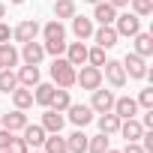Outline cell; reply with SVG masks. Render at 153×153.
<instances>
[{
  "label": "cell",
  "mask_w": 153,
  "mask_h": 153,
  "mask_svg": "<svg viewBox=\"0 0 153 153\" xmlns=\"http://www.w3.org/2000/svg\"><path fill=\"white\" fill-rule=\"evenodd\" d=\"M75 72H78V69H75L66 57H54V63H51V78H54V84L57 87H72L75 84Z\"/></svg>",
  "instance_id": "obj_1"
},
{
  "label": "cell",
  "mask_w": 153,
  "mask_h": 153,
  "mask_svg": "<svg viewBox=\"0 0 153 153\" xmlns=\"http://www.w3.org/2000/svg\"><path fill=\"white\" fill-rule=\"evenodd\" d=\"M75 84H81V90L102 87V69L99 66H81V72H75Z\"/></svg>",
  "instance_id": "obj_2"
},
{
  "label": "cell",
  "mask_w": 153,
  "mask_h": 153,
  "mask_svg": "<svg viewBox=\"0 0 153 153\" xmlns=\"http://www.w3.org/2000/svg\"><path fill=\"white\" fill-rule=\"evenodd\" d=\"M114 30H117V36H135L138 30H141V18L135 15V12H123V15H117L114 18V24H111Z\"/></svg>",
  "instance_id": "obj_3"
},
{
  "label": "cell",
  "mask_w": 153,
  "mask_h": 153,
  "mask_svg": "<svg viewBox=\"0 0 153 153\" xmlns=\"http://www.w3.org/2000/svg\"><path fill=\"white\" fill-rule=\"evenodd\" d=\"M102 66H105V69H102V78H105L111 87H123V84H126V69H123L120 60H105Z\"/></svg>",
  "instance_id": "obj_4"
},
{
  "label": "cell",
  "mask_w": 153,
  "mask_h": 153,
  "mask_svg": "<svg viewBox=\"0 0 153 153\" xmlns=\"http://www.w3.org/2000/svg\"><path fill=\"white\" fill-rule=\"evenodd\" d=\"M120 63H123V69H126V78H147V60H144V57H138L135 51H132V54H126Z\"/></svg>",
  "instance_id": "obj_5"
},
{
  "label": "cell",
  "mask_w": 153,
  "mask_h": 153,
  "mask_svg": "<svg viewBox=\"0 0 153 153\" xmlns=\"http://www.w3.org/2000/svg\"><path fill=\"white\" fill-rule=\"evenodd\" d=\"M114 99H117V96H114L111 90L96 87V90H93V102H90V108H93L96 114H105V111H111V108H114Z\"/></svg>",
  "instance_id": "obj_6"
},
{
  "label": "cell",
  "mask_w": 153,
  "mask_h": 153,
  "mask_svg": "<svg viewBox=\"0 0 153 153\" xmlns=\"http://www.w3.org/2000/svg\"><path fill=\"white\" fill-rule=\"evenodd\" d=\"M12 36L24 45V42H33L36 36H39V21H33V18H27V21H21L15 30H12Z\"/></svg>",
  "instance_id": "obj_7"
},
{
  "label": "cell",
  "mask_w": 153,
  "mask_h": 153,
  "mask_svg": "<svg viewBox=\"0 0 153 153\" xmlns=\"http://www.w3.org/2000/svg\"><path fill=\"white\" fill-rule=\"evenodd\" d=\"M63 54H66V60H69L72 66H84V63H87V45H84L81 39H78V42H66V51H63Z\"/></svg>",
  "instance_id": "obj_8"
},
{
  "label": "cell",
  "mask_w": 153,
  "mask_h": 153,
  "mask_svg": "<svg viewBox=\"0 0 153 153\" xmlns=\"http://www.w3.org/2000/svg\"><path fill=\"white\" fill-rule=\"evenodd\" d=\"M66 111H69V120L78 126V129H84V126L93 120V108H90V105H75V102H72Z\"/></svg>",
  "instance_id": "obj_9"
},
{
  "label": "cell",
  "mask_w": 153,
  "mask_h": 153,
  "mask_svg": "<svg viewBox=\"0 0 153 153\" xmlns=\"http://www.w3.org/2000/svg\"><path fill=\"white\" fill-rule=\"evenodd\" d=\"M93 39H96L99 48H114L120 36H117V30L111 24H99V30H93Z\"/></svg>",
  "instance_id": "obj_10"
},
{
  "label": "cell",
  "mask_w": 153,
  "mask_h": 153,
  "mask_svg": "<svg viewBox=\"0 0 153 153\" xmlns=\"http://www.w3.org/2000/svg\"><path fill=\"white\" fill-rule=\"evenodd\" d=\"M63 123H66V117H63V111H54V108H45V114H42V129L51 135V132H60L63 129Z\"/></svg>",
  "instance_id": "obj_11"
},
{
  "label": "cell",
  "mask_w": 153,
  "mask_h": 153,
  "mask_svg": "<svg viewBox=\"0 0 153 153\" xmlns=\"http://www.w3.org/2000/svg\"><path fill=\"white\" fill-rule=\"evenodd\" d=\"M0 126H3V129H9V132H21V129L27 126V114H24L21 108H15V111L3 114V120H0Z\"/></svg>",
  "instance_id": "obj_12"
},
{
  "label": "cell",
  "mask_w": 153,
  "mask_h": 153,
  "mask_svg": "<svg viewBox=\"0 0 153 153\" xmlns=\"http://www.w3.org/2000/svg\"><path fill=\"white\" fill-rule=\"evenodd\" d=\"M21 57H24V63H33V66H39L42 63V57H45V48H42V42H24L21 45Z\"/></svg>",
  "instance_id": "obj_13"
},
{
  "label": "cell",
  "mask_w": 153,
  "mask_h": 153,
  "mask_svg": "<svg viewBox=\"0 0 153 153\" xmlns=\"http://www.w3.org/2000/svg\"><path fill=\"white\" fill-rule=\"evenodd\" d=\"M120 120H126V117H135L138 114V102L132 99V96H120V99H114V108H111Z\"/></svg>",
  "instance_id": "obj_14"
},
{
  "label": "cell",
  "mask_w": 153,
  "mask_h": 153,
  "mask_svg": "<svg viewBox=\"0 0 153 153\" xmlns=\"http://www.w3.org/2000/svg\"><path fill=\"white\" fill-rule=\"evenodd\" d=\"M93 18H96L99 24H114V18H117V9L108 3V0H99V3H93Z\"/></svg>",
  "instance_id": "obj_15"
},
{
  "label": "cell",
  "mask_w": 153,
  "mask_h": 153,
  "mask_svg": "<svg viewBox=\"0 0 153 153\" xmlns=\"http://www.w3.org/2000/svg\"><path fill=\"white\" fill-rule=\"evenodd\" d=\"M126 141H138L141 138V132H144V126H141V120H135V117H126V120H120V129H117Z\"/></svg>",
  "instance_id": "obj_16"
},
{
  "label": "cell",
  "mask_w": 153,
  "mask_h": 153,
  "mask_svg": "<svg viewBox=\"0 0 153 153\" xmlns=\"http://www.w3.org/2000/svg\"><path fill=\"white\" fill-rule=\"evenodd\" d=\"M93 18H84V15H72V33L78 39H90L93 36Z\"/></svg>",
  "instance_id": "obj_17"
},
{
  "label": "cell",
  "mask_w": 153,
  "mask_h": 153,
  "mask_svg": "<svg viewBox=\"0 0 153 153\" xmlns=\"http://www.w3.org/2000/svg\"><path fill=\"white\" fill-rule=\"evenodd\" d=\"M15 75H18V84L21 87H36L39 84V66H33V63H24Z\"/></svg>",
  "instance_id": "obj_18"
},
{
  "label": "cell",
  "mask_w": 153,
  "mask_h": 153,
  "mask_svg": "<svg viewBox=\"0 0 153 153\" xmlns=\"http://www.w3.org/2000/svg\"><path fill=\"white\" fill-rule=\"evenodd\" d=\"M42 30V36H45V42H66V30H63V24H60V18H54V21H48L45 27H39Z\"/></svg>",
  "instance_id": "obj_19"
},
{
  "label": "cell",
  "mask_w": 153,
  "mask_h": 153,
  "mask_svg": "<svg viewBox=\"0 0 153 153\" xmlns=\"http://www.w3.org/2000/svg\"><path fill=\"white\" fill-rule=\"evenodd\" d=\"M132 39H135V54L147 60V57L153 54V36H150V33H141V30H138V33H135Z\"/></svg>",
  "instance_id": "obj_20"
},
{
  "label": "cell",
  "mask_w": 153,
  "mask_h": 153,
  "mask_svg": "<svg viewBox=\"0 0 153 153\" xmlns=\"http://www.w3.org/2000/svg\"><path fill=\"white\" fill-rule=\"evenodd\" d=\"M12 102H15V108H21V111H27L30 105H33V87H15L12 90Z\"/></svg>",
  "instance_id": "obj_21"
},
{
  "label": "cell",
  "mask_w": 153,
  "mask_h": 153,
  "mask_svg": "<svg viewBox=\"0 0 153 153\" xmlns=\"http://www.w3.org/2000/svg\"><path fill=\"white\" fill-rule=\"evenodd\" d=\"M21 132H24V141H27V147H39V144L45 141V135H48V132H45V129H42L39 123H33V126L27 123V126H24Z\"/></svg>",
  "instance_id": "obj_22"
},
{
  "label": "cell",
  "mask_w": 153,
  "mask_h": 153,
  "mask_svg": "<svg viewBox=\"0 0 153 153\" xmlns=\"http://www.w3.org/2000/svg\"><path fill=\"white\" fill-rule=\"evenodd\" d=\"M117 129H120V117H117L114 111L99 114V132H102V135H114Z\"/></svg>",
  "instance_id": "obj_23"
},
{
  "label": "cell",
  "mask_w": 153,
  "mask_h": 153,
  "mask_svg": "<svg viewBox=\"0 0 153 153\" xmlns=\"http://www.w3.org/2000/svg\"><path fill=\"white\" fill-rule=\"evenodd\" d=\"M66 150L69 153H87V135L81 129H75L69 138H66Z\"/></svg>",
  "instance_id": "obj_24"
},
{
  "label": "cell",
  "mask_w": 153,
  "mask_h": 153,
  "mask_svg": "<svg viewBox=\"0 0 153 153\" xmlns=\"http://www.w3.org/2000/svg\"><path fill=\"white\" fill-rule=\"evenodd\" d=\"M18 48L15 45H9V42H0V63H3V69H12L15 63H18Z\"/></svg>",
  "instance_id": "obj_25"
},
{
  "label": "cell",
  "mask_w": 153,
  "mask_h": 153,
  "mask_svg": "<svg viewBox=\"0 0 153 153\" xmlns=\"http://www.w3.org/2000/svg\"><path fill=\"white\" fill-rule=\"evenodd\" d=\"M69 105H72V99H69V90H66V87H54V96H51L48 108H54V111H66Z\"/></svg>",
  "instance_id": "obj_26"
},
{
  "label": "cell",
  "mask_w": 153,
  "mask_h": 153,
  "mask_svg": "<svg viewBox=\"0 0 153 153\" xmlns=\"http://www.w3.org/2000/svg\"><path fill=\"white\" fill-rule=\"evenodd\" d=\"M45 153H69L66 150V138H60V132H51V135H45Z\"/></svg>",
  "instance_id": "obj_27"
},
{
  "label": "cell",
  "mask_w": 153,
  "mask_h": 153,
  "mask_svg": "<svg viewBox=\"0 0 153 153\" xmlns=\"http://www.w3.org/2000/svg\"><path fill=\"white\" fill-rule=\"evenodd\" d=\"M18 87V75L12 69H0V93H12Z\"/></svg>",
  "instance_id": "obj_28"
},
{
  "label": "cell",
  "mask_w": 153,
  "mask_h": 153,
  "mask_svg": "<svg viewBox=\"0 0 153 153\" xmlns=\"http://www.w3.org/2000/svg\"><path fill=\"white\" fill-rule=\"evenodd\" d=\"M51 96H54V84H36V93H33V102H39L42 108H48Z\"/></svg>",
  "instance_id": "obj_29"
},
{
  "label": "cell",
  "mask_w": 153,
  "mask_h": 153,
  "mask_svg": "<svg viewBox=\"0 0 153 153\" xmlns=\"http://www.w3.org/2000/svg\"><path fill=\"white\" fill-rule=\"evenodd\" d=\"M108 150V135H93V138H87V153H105Z\"/></svg>",
  "instance_id": "obj_30"
},
{
  "label": "cell",
  "mask_w": 153,
  "mask_h": 153,
  "mask_svg": "<svg viewBox=\"0 0 153 153\" xmlns=\"http://www.w3.org/2000/svg\"><path fill=\"white\" fill-rule=\"evenodd\" d=\"M75 15V3L72 0H57L54 3V18H72Z\"/></svg>",
  "instance_id": "obj_31"
},
{
  "label": "cell",
  "mask_w": 153,
  "mask_h": 153,
  "mask_svg": "<svg viewBox=\"0 0 153 153\" xmlns=\"http://www.w3.org/2000/svg\"><path fill=\"white\" fill-rule=\"evenodd\" d=\"M129 3H132V12H135L138 18H144V15L153 12V0H129Z\"/></svg>",
  "instance_id": "obj_32"
},
{
  "label": "cell",
  "mask_w": 153,
  "mask_h": 153,
  "mask_svg": "<svg viewBox=\"0 0 153 153\" xmlns=\"http://www.w3.org/2000/svg\"><path fill=\"white\" fill-rule=\"evenodd\" d=\"M87 63L102 69V63H105V48H99V45H96V48H87Z\"/></svg>",
  "instance_id": "obj_33"
},
{
  "label": "cell",
  "mask_w": 153,
  "mask_h": 153,
  "mask_svg": "<svg viewBox=\"0 0 153 153\" xmlns=\"http://www.w3.org/2000/svg\"><path fill=\"white\" fill-rule=\"evenodd\" d=\"M27 150H30L27 141H24V138H15V135H12L9 144H6V153H27Z\"/></svg>",
  "instance_id": "obj_34"
},
{
  "label": "cell",
  "mask_w": 153,
  "mask_h": 153,
  "mask_svg": "<svg viewBox=\"0 0 153 153\" xmlns=\"http://www.w3.org/2000/svg\"><path fill=\"white\" fill-rule=\"evenodd\" d=\"M141 108H153V87H144L141 93H138V99H135Z\"/></svg>",
  "instance_id": "obj_35"
},
{
  "label": "cell",
  "mask_w": 153,
  "mask_h": 153,
  "mask_svg": "<svg viewBox=\"0 0 153 153\" xmlns=\"http://www.w3.org/2000/svg\"><path fill=\"white\" fill-rule=\"evenodd\" d=\"M120 153H144V147H141L138 141H126V147H123Z\"/></svg>",
  "instance_id": "obj_36"
},
{
  "label": "cell",
  "mask_w": 153,
  "mask_h": 153,
  "mask_svg": "<svg viewBox=\"0 0 153 153\" xmlns=\"http://www.w3.org/2000/svg\"><path fill=\"white\" fill-rule=\"evenodd\" d=\"M9 138H12V132H9V129H3V126H0V150H6V144H9Z\"/></svg>",
  "instance_id": "obj_37"
},
{
  "label": "cell",
  "mask_w": 153,
  "mask_h": 153,
  "mask_svg": "<svg viewBox=\"0 0 153 153\" xmlns=\"http://www.w3.org/2000/svg\"><path fill=\"white\" fill-rule=\"evenodd\" d=\"M141 126H144V129H153V108H147V114H144Z\"/></svg>",
  "instance_id": "obj_38"
},
{
  "label": "cell",
  "mask_w": 153,
  "mask_h": 153,
  "mask_svg": "<svg viewBox=\"0 0 153 153\" xmlns=\"http://www.w3.org/2000/svg\"><path fill=\"white\" fill-rule=\"evenodd\" d=\"M9 36H12V30H9L3 21H0V42H9Z\"/></svg>",
  "instance_id": "obj_39"
},
{
  "label": "cell",
  "mask_w": 153,
  "mask_h": 153,
  "mask_svg": "<svg viewBox=\"0 0 153 153\" xmlns=\"http://www.w3.org/2000/svg\"><path fill=\"white\" fill-rule=\"evenodd\" d=\"M108 3H111L114 9H123V6H129V0H108Z\"/></svg>",
  "instance_id": "obj_40"
},
{
  "label": "cell",
  "mask_w": 153,
  "mask_h": 153,
  "mask_svg": "<svg viewBox=\"0 0 153 153\" xmlns=\"http://www.w3.org/2000/svg\"><path fill=\"white\" fill-rule=\"evenodd\" d=\"M3 15H6V6H3V3H0V21H3Z\"/></svg>",
  "instance_id": "obj_41"
},
{
  "label": "cell",
  "mask_w": 153,
  "mask_h": 153,
  "mask_svg": "<svg viewBox=\"0 0 153 153\" xmlns=\"http://www.w3.org/2000/svg\"><path fill=\"white\" fill-rule=\"evenodd\" d=\"M9 3H15V6H18V3H24V0H9Z\"/></svg>",
  "instance_id": "obj_42"
},
{
  "label": "cell",
  "mask_w": 153,
  "mask_h": 153,
  "mask_svg": "<svg viewBox=\"0 0 153 153\" xmlns=\"http://www.w3.org/2000/svg\"><path fill=\"white\" fill-rule=\"evenodd\" d=\"M105 153H120V150H111V147H108V150H105Z\"/></svg>",
  "instance_id": "obj_43"
},
{
  "label": "cell",
  "mask_w": 153,
  "mask_h": 153,
  "mask_svg": "<svg viewBox=\"0 0 153 153\" xmlns=\"http://www.w3.org/2000/svg\"><path fill=\"white\" fill-rule=\"evenodd\" d=\"M87 3H99V0H87Z\"/></svg>",
  "instance_id": "obj_44"
},
{
  "label": "cell",
  "mask_w": 153,
  "mask_h": 153,
  "mask_svg": "<svg viewBox=\"0 0 153 153\" xmlns=\"http://www.w3.org/2000/svg\"><path fill=\"white\" fill-rule=\"evenodd\" d=\"M0 69H3V63H0Z\"/></svg>",
  "instance_id": "obj_45"
},
{
  "label": "cell",
  "mask_w": 153,
  "mask_h": 153,
  "mask_svg": "<svg viewBox=\"0 0 153 153\" xmlns=\"http://www.w3.org/2000/svg\"><path fill=\"white\" fill-rule=\"evenodd\" d=\"M0 120H3V114H0Z\"/></svg>",
  "instance_id": "obj_46"
},
{
  "label": "cell",
  "mask_w": 153,
  "mask_h": 153,
  "mask_svg": "<svg viewBox=\"0 0 153 153\" xmlns=\"http://www.w3.org/2000/svg\"><path fill=\"white\" fill-rule=\"evenodd\" d=\"M0 153H6V150H0Z\"/></svg>",
  "instance_id": "obj_47"
},
{
  "label": "cell",
  "mask_w": 153,
  "mask_h": 153,
  "mask_svg": "<svg viewBox=\"0 0 153 153\" xmlns=\"http://www.w3.org/2000/svg\"><path fill=\"white\" fill-rule=\"evenodd\" d=\"M27 153H30V150H27Z\"/></svg>",
  "instance_id": "obj_48"
}]
</instances>
